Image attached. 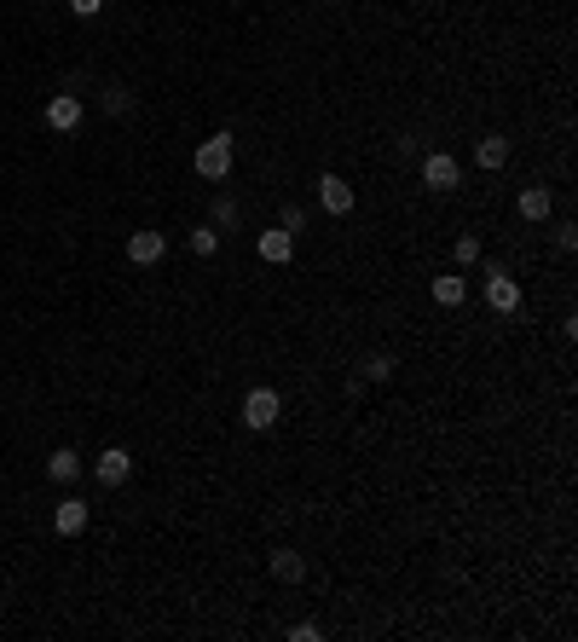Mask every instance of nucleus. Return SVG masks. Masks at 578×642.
Wrapping results in <instances>:
<instances>
[{"instance_id": "obj_2", "label": "nucleus", "mask_w": 578, "mask_h": 642, "mask_svg": "<svg viewBox=\"0 0 578 642\" xmlns=\"http://www.w3.org/2000/svg\"><path fill=\"white\" fill-rule=\"evenodd\" d=\"M278 417H284L278 388H249V400H243V422H249V429H278Z\"/></svg>"}, {"instance_id": "obj_14", "label": "nucleus", "mask_w": 578, "mask_h": 642, "mask_svg": "<svg viewBox=\"0 0 578 642\" xmlns=\"http://www.w3.org/2000/svg\"><path fill=\"white\" fill-rule=\"evenodd\" d=\"M475 163H480V168H504V163H509V139H497V133H492V139H480Z\"/></svg>"}, {"instance_id": "obj_9", "label": "nucleus", "mask_w": 578, "mask_h": 642, "mask_svg": "<svg viewBox=\"0 0 578 642\" xmlns=\"http://www.w3.org/2000/svg\"><path fill=\"white\" fill-rule=\"evenodd\" d=\"M318 202H324L330 214H353V185L341 180V174H324V180H318Z\"/></svg>"}, {"instance_id": "obj_18", "label": "nucleus", "mask_w": 578, "mask_h": 642, "mask_svg": "<svg viewBox=\"0 0 578 642\" xmlns=\"http://www.w3.org/2000/svg\"><path fill=\"white\" fill-rule=\"evenodd\" d=\"M220 249V226H191V255H214Z\"/></svg>"}, {"instance_id": "obj_13", "label": "nucleus", "mask_w": 578, "mask_h": 642, "mask_svg": "<svg viewBox=\"0 0 578 642\" xmlns=\"http://www.w3.org/2000/svg\"><path fill=\"white\" fill-rule=\"evenodd\" d=\"M46 475H53V480H75V475H82V451L58 446L53 458H46Z\"/></svg>"}, {"instance_id": "obj_6", "label": "nucleus", "mask_w": 578, "mask_h": 642, "mask_svg": "<svg viewBox=\"0 0 578 642\" xmlns=\"http://www.w3.org/2000/svg\"><path fill=\"white\" fill-rule=\"evenodd\" d=\"M93 475H99L104 487H122V480L133 475V458H128L122 446H104V451H99V463H93Z\"/></svg>"}, {"instance_id": "obj_8", "label": "nucleus", "mask_w": 578, "mask_h": 642, "mask_svg": "<svg viewBox=\"0 0 578 642\" xmlns=\"http://www.w3.org/2000/svg\"><path fill=\"white\" fill-rule=\"evenodd\" d=\"M162 249H168L162 232H128V261L133 266H156V261H162Z\"/></svg>"}, {"instance_id": "obj_10", "label": "nucleus", "mask_w": 578, "mask_h": 642, "mask_svg": "<svg viewBox=\"0 0 578 642\" xmlns=\"http://www.w3.org/2000/svg\"><path fill=\"white\" fill-rule=\"evenodd\" d=\"M53 527L64 532V538H75V532H87V504H82V498H64V504L53 509Z\"/></svg>"}, {"instance_id": "obj_7", "label": "nucleus", "mask_w": 578, "mask_h": 642, "mask_svg": "<svg viewBox=\"0 0 578 642\" xmlns=\"http://www.w3.org/2000/svg\"><path fill=\"white\" fill-rule=\"evenodd\" d=\"M46 128H53V133L82 128V99H75V93H58V99L46 104Z\"/></svg>"}, {"instance_id": "obj_3", "label": "nucleus", "mask_w": 578, "mask_h": 642, "mask_svg": "<svg viewBox=\"0 0 578 642\" xmlns=\"http://www.w3.org/2000/svg\"><path fill=\"white\" fill-rule=\"evenodd\" d=\"M423 185H428V192H457V185H463L457 156H451V151H434L428 163H423Z\"/></svg>"}, {"instance_id": "obj_12", "label": "nucleus", "mask_w": 578, "mask_h": 642, "mask_svg": "<svg viewBox=\"0 0 578 642\" xmlns=\"http://www.w3.org/2000/svg\"><path fill=\"white\" fill-rule=\"evenodd\" d=\"M272 578H278V585H301V578H307V561L295 556V550H278V556H272Z\"/></svg>"}, {"instance_id": "obj_11", "label": "nucleus", "mask_w": 578, "mask_h": 642, "mask_svg": "<svg viewBox=\"0 0 578 642\" xmlns=\"http://www.w3.org/2000/svg\"><path fill=\"white\" fill-rule=\"evenodd\" d=\"M550 214H555L550 192H544V185H526L521 192V221H550Z\"/></svg>"}, {"instance_id": "obj_19", "label": "nucleus", "mask_w": 578, "mask_h": 642, "mask_svg": "<svg viewBox=\"0 0 578 642\" xmlns=\"http://www.w3.org/2000/svg\"><path fill=\"white\" fill-rule=\"evenodd\" d=\"M451 255H457V266H475V261H480V238H457V249H451Z\"/></svg>"}, {"instance_id": "obj_5", "label": "nucleus", "mask_w": 578, "mask_h": 642, "mask_svg": "<svg viewBox=\"0 0 578 642\" xmlns=\"http://www.w3.org/2000/svg\"><path fill=\"white\" fill-rule=\"evenodd\" d=\"M255 255L267 261V266H289V255H295V238H289L284 226H272V232H260V238H255Z\"/></svg>"}, {"instance_id": "obj_1", "label": "nucleus", "mask_w": 578, "mask_h": 642, "mask_svg": "<svg viewBox=\"0 0 578 642\" xmlns=\"http://www.w3.org/2000/svg\"><path fill=\"white\" fill-rule=\"evenodd\" d=\"M197 174L209 185H220L231 174V133H214V139H202V145H197Z\"/></svg>"}, {"instance_id": "obj_17", "label": "nucleus", "mask_w": 578, "mask_h": 642, "mask_svg": "<svg viewBox=\"0 0 578 642\" xmlns=\"http://www.w3.org/2000/svg\"><path fill=\"white\" fill-rule=\"evenodd\" d=\"M238 221H243L238 202H231V197H214V226H220V232H238Z\"/></svg>"}, {"instance_id": "obj_4", "label": "nucleus", "mask_w": 578, "mask_h": 642, "mask_svg": "<svg viewBox=\"0 0 578 642\" xmlns=\"http://www.w3.org/2000/svg\"><path fill=\"white\" fill-rule=\"evenodd\" d=\"M486 307L492 312H514V307H521V284H514L504 266H486Z\"/></svg>"}, {"instance_id": "obj_22", "label": "nucleus", "mask_w": 578, "mask_h": 642, "mask_svg": "<svg viewBox=\"0 0 578 642\" xmlns=\"http://www.w3.org/2000/svg\"><path fill=\"white\" fill-rule=\"evenodd\" d=\"M70 12H75V18H99L104 0H70Z\"/></svg>"}, {"instance_id": "obj_23", "label": "nucleus", "mask_w": 578, "mask_h": 642, "mask_svg": "<svg viewBox=\"0 0 578 642\" xmlns=\"http://www.w3.org/2000/svg\"><path fill=\"white\" fill-rule=\"evenodd\" d=\"M301 226H307V209H295V202H289V209H284V232L295 238V232H301Z\"/></svg>"}, {"instance_id": "obj_20", "label": "nucleus", "mask_w": 578, "mask_h": 642, "mask_svg": "<svg viewBox=\"0 0 578 642\" xmlns=\"http://www.w3.org/2000/svg\"><path fill=\"white\" fill-rule=\"evenodd\" d=\"M128 87H104V111H111V116H122V111H128Z\"/></svg>"}, {"instance_id": "obj_16", "label": "nucleus", "mask_w": 578, "mask_h": 642, "mask_svg": "<svg viewBox=\"0 0 578 642\" xmlns=\"http://www.w3.org/2000/svg\"><path fill=\"white\" fill-rule=\"evenodd\" d=\"M358 370H365L370 382H387V377H394V353H365V359H358Z\"/></svg>"}, {"instance_id": "obj_21", "label": "nucleus", "mask_w": 578, "mask_h": 642, "mask_svg": "<svg viewBox=\"0 0 578 642\" xmlns=\"http://www.w3.org/2000/svg\"><path fill=\"white\" fill-rule=\"evenodd\" d=\"M289 637H295V642H318L324 631H318V625H312V619H301V625H289Z\"/></svg>"}, {"instance_id": "obj_15", "label": "nucleus", "mask_w": 578, "mask_h": 642, "mask_svg": "<svg viewBox=\"0 0 578 642\" xmlns=\"http://www.w3.org/2000/svg\"><path fill=\"white\" fill-rule=\"evenodd\" d=\"M463 295H468V284H463V278H457V272H446V278H434V301H440V307H457V301H463Z\"/></svg>"}]
</instances>
